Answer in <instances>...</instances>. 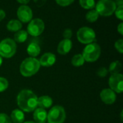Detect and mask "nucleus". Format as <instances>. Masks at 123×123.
<instances>
[{
    "label": "nucleus",
    "mask_w": 123,
    "mask_h": 123,
    "mask_svg": "<svg viewBox=\"0 0 123 123\" xmlns=\"http://www.w3.org/2000/svg\"><path fill=\"white\" fill-rule=\"evenodd\" d=\"M17 105L20 110L31 112L37 107V96L31 90L24 89L17 96Z\"/></svg>",
    "instance_id": "f257e3e1"
},
{
    "label": "nucleus",
    "mask_w": 123,
    "mask_h": 123,
    "mask_svg": "<svg viewBox=\"0 0 123 123\" xmlns=\"http://www.w3.org/2000/svg\"><path fill=\"white\" fill-rule=\"evenodd\" d=\"M40 67V65L38 59L33 57H28L21 63L19 70L22 75L28 78L36 74Z\"/></svg>",
    "instance_id": "f03ea898"
},
{
    "label": "nucleus",
    "mask_w": 123,
    "mask_h": 123,
    "mask_svg": "<svg viewBox=\"0 0 123 123\" xmlns=\"http://www.w3.org/2000/svg\"><path fill=\"white\" fill-rule=\"evenodd\" d=\"M116 7L117 6L113 0H99L96 3L95 9L99 15L109 17L115 12Z\"/></svg>",
    "instance_id": "7ed1b4c3"
},
{
    "label": "nucleus",
    "mask_w": 123,
    "mask_h": 123,
    "mask_svg": "<svg viewBox=\"0 0 123 123\" xmlns=\"http://www.w3.org/2000/svg\"><path fill=\"white\" fill-rule=\"evenodd\" d=\"M101 54V48L97 43H91L87 44L83 50L82 56L85 61L93 62L97 61Z\"/></svg>",
    "instance_id": "20e7f679"
},
{
    "label": "nucleus",
    "mask_w": 123,
    "mask_h": 123,
    "mask_svg": "<svg viewBox=\"0 0 123 123\" xmlns=\"http://www.w3.org/2000/svg\"><path fill=\"white\" fill-rule=\"evenodd\" d=\"M17 51L16 42L9 38H5L0 42V56L4 58L13 57Z\"/></svg>",
    "instance_id": "39448f33"
},
{
    "label": "nucleus",
    "mask_w": 123,
    "mask_h": 123,
    "mask_svg": "<svg viewBox=\"0 0 123 123\" xmlns=\"http://www.w3.org/2000/svg\"><path fill=\"white\" fill-rule=\"evenodd\" d=\"M66 117V111L61 106L56 105L52 107L47 115L48 123H63Z\"/></svg>",
    "instance_id": "423d86ee"
},
{
    "label": "nucleus",
    "mask_w": 123,
    "mask_h": 123,
    "mask_svg": "<svg viewBox=\"0 0 123 123\" xmlns=\"http://www.w3.org/2000/svg\"><path fill=\"white\" fill-rule=\"evenodd\" d=\"M78 41L84 44H89L93 43L96 39V33L94 30L89 27H82L79 29L76 33Z\"/></svg>",
    "instance_id": "0eeeda50"
},
{
    "label": "nucleus",
    "mask_w": 123,
    "mask_h": 123,
    "mask_svg": "<svg viewBox=\"0 0 123 123\" xmlns=\"http://www.w3.org/2000/svg\"><path fill=\"white\" fill-rule=\"evenodd\" d=\"M45 29V23L43 20L40 18L32 19L27 25V33L32 36H40Z\"/></svg>",
    "instance_id": "6e6552de"
},
{
    "label": "nucleus",
    "mask_w": 123,
    "mask_h": 123,
    "mask_svg": "<svg viewBox=\"0 0 123 123\" xmlns=\"http://www.w3.org/2000/svg\"><path fill=\"white\" fill-rule=\"evenodd\" d=\"M110 89L115 93L121 94L123 91V76L120 73L112 74L109 79Z\"/></svg>",
    "instance_id": "1a4fd4ad"
},
{
    "label": "nucleus",
    "mask_w": 123,
    "mask_h": 123,
    "mask_svg": "<svg viewBox=\"0 0 123 123\" xmlns=\"http://www.w3.org/2000/svg\"><path fill=\"white\" fill-rule=\"evenodd\" d=\"M17 15L18 17V20L21 22H29L32 20V11L31 8L27 5H21L19 7Z\"/></svg>",
    "instance_id": "9d476101"
},
{
    "label": "nucleus",
    "mask_w": 123,
    "mask_h": 123,
    "mask_svg": "<svg viewBox=\"0 0 123 123\" xmlns=\"http://www.w3.org/2000/svg\"><path fill=\"white\" fill-rule=\"evenodd\" d=\"M100 98L106 104H112L116 100V94L110 88H105L100 93Z\"/></svg>",
    "instance_id": "9b49d317"
},
{
    "label": "nucleus",
    "mask_w": 123,
    "mask_h": 123,
    "mask_svg": "<svg viewBox=\"0 0 123 123\" xmlns=\"http://www.w3.org/2000/svg\"><path fill=\"white\" fill-rule=\"evenodd\" d=\"M56 57L54 54L51 52L45 53L40 59L39 62L40 66L43 67H50L53 65L55 62Z\"/></svg>",
    "instance_id": "f8f14e48"
},
{
    "label": "nucleus",
    "mask_w": 123,
    "mask_h": 123,
    "mask_svg": "<svg viewBox=\"0 0 123 123\" xmlns=\"http://www.w3.org/2000/svg\"><path fill=\"white\" fill-rule=\"evenodd\" d=\"M72 48V41L70 39H63L58 45L57 51L60 54H67Z\"/></svg>",
    "instance_id": "ddd939ff"
},
{
    "label": "nucleus",
    "mask_w": 123,
    "mask_h": 123,
    "mask_svg": "<svg viewBox=\"0 0 123 123\" xmlns=\"http://www.w3.org/2000/svg\"><path fill=\"white\" fill-rule=\"evenodd\" d=\"M48 113L45 109L42 108H36L34 110L33 118L35 123H45L47 121Z\"/></svg>",
    "instance_id": "4468645a"
},
{
    "label": "nucleus",
    "mask_w": 123,
    "mask_h": 123,
    "mask_svg": "<svg viewBox=\"0 0 123 123\" xmlns=\"http://www.w3.org/2000/svg\"><path fill=\"white\" fill-rule=\"evenodd\" d=\"M53 104V99L48 96H43L37 98V107L42 109H48Z\"/></svg>",
    "instance_id": "2eb2a0df"
},
{
    "label": "nucleus",
    "mask_w": 123,
    "mask_h": 123,
    "mask_svg": "<svg viewBox=\"0 0 123 123\" xmlns=\"http://www.w3.org/2000/svg\"><path fill=\"white\" fill-rule=\"evenodd\" d=\"M27 52L30 56V57L35 58V57L38 56L40 53V46L39 44L36 42H32L30 43L27 48Z\"/></svg>",
    "instance_id": "dca6fc26"
},
{
    "label": "nucleus",
    "mask_w": 123,
    "mask_h": 123,
    "mask_svg": "<svg viewBox=\"0 0 123 123\" xmlns=\"http://www.w3.org/2000/svg\"><path fill=\"white\" fill-rule=\"evenodd\" d=\"M10 119L13 123H23L25 120V115L22 110L17 109L12 111Z\"/></svg>",
    "instance_id": "f3484780"
},
{
    "label": "nucleus",
    "mask_w": 123,
    "mask_h": 123,
    "mask_svg": "<svg viewBox=\"0 0 123 123\" xmlns=\"http://www.w3.org/2000/svg\"><path fill=\"white\" fill-rule=\"evenodd\" d=\"M22 27V22L19 20H15V19L9 20L6 25V28L8 30L11 32H15V33L20 30Z\"/></svg>",
    "instance_id": "a211bd4d"
},
{
    "label": "nucleus",
    "mask_w": 123,
    "mask_h": 123,
    "mask_svg": "<svg viewBox=\"0 0 123 123\" xmlns=\"http://www.w3.org/2000/svg\"><path fill=\"white\" fill-rule=\"evenodd\" d=\"M27 36H28V33L27 31L20 30L15 33L14 36V41L17 43H23L27 40Z\"/></svg>",
    "instance_id": "6ab92c4d"
},
{
    "label": "nucleus",
    "mask_w": 123,
    "mask_h": 123,
    "mask_svg": "<svg viewBox=\"0 0 123 123\" xmlns=\"http://www.w3.org/2000/svg\"><path fill=\"white\" fill-rule=\"evenodd\" d=\"M122 70V64L120 61H115L112 62L110 65L108 72H110L112 75L120 73Z\"/></svg>",
    "instance_id": "aec40b11"
},
{
    "label": "nucleus",
    "mask_w": 123,
    "mask_h": 123,
    "mask_svg": "<svg viewBox=\"0 0 123 123\" xmlns=\"http://www.w3.org/2000/svg\"><path fill=\"white\" fill-rule=\"evenodd\" d=\"M99 16V14H98L97 10L95 9H93L87 12V13L86 14V19L89 22H94L98 20Z\"/></svg>",
    "instance_id": "412c9836"
},
{
    "label": "nucleus",
    "mask_w": 123,
    "mask_h": 123,
    "mask_svg": "<svg viewBox=\"0 0 123 123\" xmlns=\"http://www.w3.org/2000/svg\"><path fill=\"white\" fill-rule=\"evenodd\" d=\"M79 4L85 9H93L96 6L95 0H79Z\"/></svg>",
    "instance_id": "4be33fe9"
},
{
    "label": "nucleus",
    "mask_w": 123,
    "mask_h": 123,
    "mask_svg": "<svg viewBox=\"0 0 123 123\" xmlns=\"http://www.w3.org/2000/svg\"><path fill=\"white\" fill-rule=\"evenodd\" d=\"M84 59L82 56V54H76L71 59V64L74 67H81L84 64Z\"/></svg>",
    "instance_id": "5701e85b"
},
{
    "label": "nucleus",
    "mask_w": 123,
    "mask_h": 123,
    "mask_svg": "<svg viewBox=\"0 0 123 123\" xmlns=\"http://www.w3.org/2000/svg\"><path fill=\"white\" fill-rule=\"evenodd\" d=\"M8 86H9L8 80L4 78L0 77V92H3L5 90H6Z\"/></svg>",
    "instance_id": "b1692460"
},
{
    "label": "nucleus",
    "mask_w": 123,
    "mask_h": 123,
    "mask_svg": "<svg viewBox=\"0 0 123 123\" xmlns=\"http://www.w3.org/2000/svg\"><path fill=\"white\" fill-rule=\"evenodd\" d=\"M115 16L117 18L120 19V20H123V6H117L115 10Z\"/></svg>",
    "instance_id": "393cba45"
},
{
    "label": "nucleus",
    "mask_w": 123,
    "mask_h": 123,
    "mask_svg": "<svg viewBox=\"0 0 123 123\" xmlns=\"http://www.w3.org/2000/svg\"><path fill=\"white\" fill-rule=\"evenodd\" d=\"M75 0H55L58 5L61 7H67L74 3Z\"/></svg>",
    "instance_id": "a878e982"
},
{
    "label": "nucleus",
    "mask_w": 123,
    "mask_h": 123,
    "mask_svg": "<svg viewBox=\"0 0 123 123\" xmlns=\"http://www.w3.org/2000/svg\"><path fill=\"white\" fill-rule=\"evenodd\" d=\"M115 49L120 53L123 54V39H119L117 40L115 43Z\"/></svg>",
    "instance_id": "bb28decb"
},
{
    "label": "nucleus",
    "mask_w": 123,
    "mask_h": 123,
    "mask_svg": "<svg viewBox=\"0 0 123 123\" xmlns=\"http://www.w3.org/2000/svg\"><path fill=\"white\" fill-rule=\"evenodd\" d=\"M0 123H12V121L7 115L4 113H0Z\"/></svg>",
    "instance_id": "cd10ccee"
},
{
    "label": "nucleus",
    "mask_w": 123,
    "mask_h": 123,
    "mask_svg": "<svg viewBox=\"0 0 123 123\" xmlns=\"http://www.w3.org/2000/svg\"><path fill=\"white\" fill-rule=\"evenodd\" d=\"M108 74V70L106 67H100L97 70V75L100 78H105Z\"/></svg>",
    "instance_id": "c85d7f7f"
},
{
    "label": "nucleus",
    "mask_w": 123,
    "mask_h": 123,
    "mask_svg": "<svg viewBox=\"0 0 123 123\" xmlns=\"http://www.w3.org/2000/svg\"><path fill=\"white\" fill-rule=\"evenodd\" d=\"M72 35H73L72 30L69 28L66 29L63 33V36L64 39H70L72 37Z\"/></svg>",
    "instance_id": "c756f323"
},
{
    "label": "nucleus",
    "mask_w": 123,
    "mask_h": 123,
    "mask_svg": "<svg viewBox=\"0 0 123 123\" xmlns=\"http://www.w3.org/2000/svg\"><path fill=\"white\" fill-rule=\"evenodd\" d=\"M33 1H34L35 4H36V6L38 7H40L43 6L47 1V0H33Z\"/></svg>",
    "instance_id": "7c9ffc66"
},
{
    "label": "nucleus",
    "mask_w": 123,
    "mask_h": 123,
    "mask_svg": "<svg viewBox=\"0 0 123 123\" xmlns=\"http://www.w3.org/2000/svg\"><path fill=\"white\" fill-rule=\"evenodd\" d=\"M117 31L119 32V33L120 35H123V23L121 22L119 24V25L117 26Z\"/></svg>",
    "instance_id": "2f4dec72"
},
{
    "label": "nucleus",
    "mask_w": 123,
    "mask_h": 123,
    "mask_svg": "<svg viewBox=\"0 0 123 123\" xmlns=\"http://www.w3.org/2000/svg\"><path fill=\"white\" fill-rule=\"evenodd\" d=\"M5 16H6L5 12H4L3 9H0V22H1L2 20H4V19L5 18Z\"/></svg>",
    "instance_id": "473e14b6"
},
{
    "label": "nucleus",
    "mask_w": 123,
    "mask_h": 123,
    "mask_svg": "<svg viewBox=\"0 0 123 123\" xmlns=\"http://www.w3.org/2000/svg\"><path fill=\"white\" fill-rule=\"evenodd\" d=\"M116 6H123V0H115L114 1Z\"/></svg>",
    "instance_id": "72a5a7b5"
},
{
    "label": "nucleus",
    "mask_w": 123,
    "mask_h": 123,
    "mask_svg": "<svg viewBox=\"0 0 123 123\" xmlns=\"http://www.w3.org/2000/svg\"><path fill=\"white\" fill-rule=\"evenodd\" d=\"M19 4H22V5H26L29 1L30 0H17Z\"/></svg>",
    "instance_id": "f704fd0d"
},
{
    "label": "nucleus",
    "mask_w": 123,
    "mask_h": 123,
    "mask_svg": "<svg viewBox=\"0 0 123 123\" xmlns=\"http://www.w3.org/2000/svg\"><path fill=\"white\" fill-rule=\"evenodd\" d=\"M2 62H3V60H2V57L0 56V67H1V65H2Z\"/></svg>",
    "instance_id": "c9c22d12"
},
{
    "label": "nucleus",
    "mask_w": 123,
    "mask_h": 123,
    "mask_svg": "<svg viewBox=\"0 0 123 123\" xmlns=\"http://www.w3.org/2000/svg\"><path fill=\"white\" fill-rule=\"evenodd\" d=\"M23 123H35V122H32V121H27V122H24Z\"/></svg>",
    "instance_id": "e433bc0d"
}]
</instances>
